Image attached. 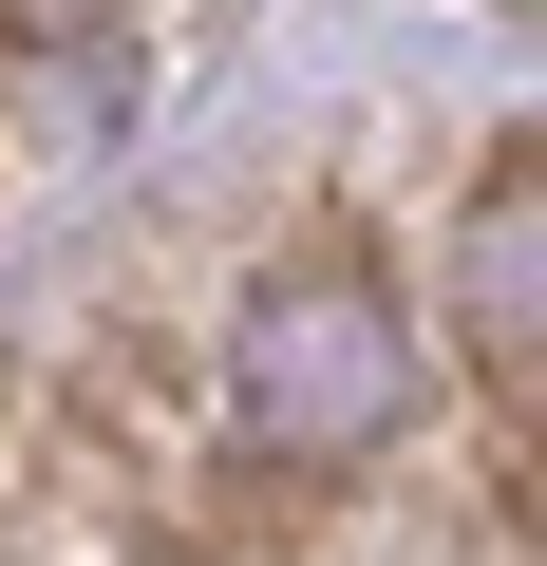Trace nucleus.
<instances>
[{
    "mask_svg": "<svg viewBox=\"0 0 547 566\" xmlns=\"http://www.w3.org/2000/svg\"><path fill=\"white\" fill-rule=\"evenodd\" d=\"M453 340L491 397H547V151H491V189L453 208Z\"/></svg>",
    "mask_w": 547,
    "mask_h": 566,
    "instance_id": "obj_2",
    "label": "nucleus"
},
{
    "mask_svg": "<svg viewBox=\"0 0 547 566\" xmlns=\"http://www.w3.org/2000/svg\"><path fill=\"white\" fill-rule=\"evenodd\" d=\"M208 397H227L245 472H359V453L415 434V322H397V283L359 264V227H322L303 264H264L227 303Z\"/></svg>",
    "mask_w": 547,
    "mask_h": 566,
    "instance_id": "obj_1",
    "label": "nucleus"
},
{
    "mask_svg": "<svg viewBox=\"0 0 547 566\" xmlns=\"http://www.w3.org/2000/svg\"><path fill=\"white\" fill-rule=\"evenodd\" d=\"M114 39H133V0H0V57H76L95 76Z\"/></svg>",
    "mask_w": 547,
    "mask_h": 566,
    "instance_id": "obj_3",
    "label": "nucleus"
}]
</instances>
